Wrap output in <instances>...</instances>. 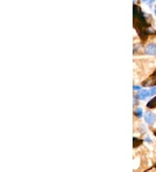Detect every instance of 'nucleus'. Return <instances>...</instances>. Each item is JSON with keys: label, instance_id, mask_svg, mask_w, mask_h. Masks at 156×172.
Instances as JSON below:
<instances>
[{"label": "nucleus", "instance_id": "f257e3e1", "mask_svg": "<svg viewBox=\"0 0 156 172\" xmlns=\"http://www.w3.org/2000/svg\"><path fill=\"white\" fill-rule=\"evenodd\" d=\"M145 121L151 125L156 121V116L152 112H147V114L145 116Z\"/></svg>", "mask_w": 156, "mask_h": 172}, {"label": "nucleus", "instance_id": "f03ea898", "mask_svg": "<svg viewBox=\"0 0 156 172\" xmlns=\"http://www.w3.org/2000/svg\"><path fill=\"white\" fill-rule=\"evenodd\" d=\"M146 53L148 55H156V45L154 44H149L146 47Z\"/></svg>", "mask_w": 156, "mask_h": 172}, {"label": "nucleus", "instance_id": "7ed1b4c3", "mask_svg": "<svg viewBox=\"0 0 156 172\" xmlns=\"http://www.w3.org/2000/svg\"><path fill=\"white\" fill-rule=\"evenodd\" d=\"M150 96V93H149V90H147V89H143V90H141V92H139L137 94V97L138 99H140V100H144L145 98H147L148 96Z\"/></svg>", "mask_w": 156, "mask_h": 172}, {"label": "nucleus", "instance_id": "20e7f679", "mask_svg": "<svg viewBox=\"0 0 156 172\" xmlns=\"http://www.w3.org/2000/svg\"><path fill=\"white\" fill-rule=\"evenodd\" d=\"M147 106L148 108H154V107H156V96L154 97L152 100H150V102H148V103L147 104Z\"/></svg>", "mask_w": 156, "mask_h": 172}, {"label": "nucleus", "instance_id": "39448f33", "mask_svg": "<svg viewBox=\"0 0 156 172\" xmlns=\"http://www.w3.org/2000/svg\"><path fill=\"white\" fill-rule=\"evenodd\" d=\"M134 114H135V116H138V117H141V116H142V115H143V111H142L141 108L136 109V110H134Z\"/></svg>", "mask_w": 156, "mask_h": 172}, {"label": "nucleus", "instance_id": "423d86ee", "mask_svg": "<svg viewBox=\"0 0 156 172\" xmlns=\"http://www.w3.org/2000/svg\"><path fill=\"white\" fill-rule=\"evenodd\" d=\"M142 141L140 140V139H137V138H134V147H137L138 145H140Z\"/></svg>", "mask_w": 156, "mask_h": 172}, {"label": "nucleus", "instance_id": "0eeeda50", "mask_svg": "<svg viewBox=\"0 0 156 172\" xmlns=\"http://www.w3.org/2000/svg\"><path fill=\"white\" fill-rule=\"evenodd\" d=\"M149 93H150V96H154L156 94V87H154V88H152V89L149 90Z\"/></svg>", "mask_w": 156, "mask_h": 172}, {"label": "nucleus", "instance_id": "6e6552de", "mask_svg": "<svg viewBox=\"0 0 156 172\" xmlns=\"http://www.w3.org/2000/svg\"><path fill=\"white\" fill-rule=\"evenodd\" d=\"M154 0H142V2H145V3H148L149 5H151L152 4H153V2H154Z\"/></svg>", "mask_w": 156, "mask_h": 172}, {"label": "nucleus", "instance_id": "1a4fd4ad", "mask_svg": "<svg viewBox=\"0 0 156 172\" xmlns=\"http://www.w3.org/2000/svg\"><path fill=\"white\" fill-rule=\"evenodd\" d=\"M134 89H141V87H139V86H134Z\"/></svg>", "mask_w": 156, "mask_h": 172}, {"label": "nucleus", "instance_id": "9d476101", "mask_svg": "<svg viewBox=\"0 0 156 172\" xmlns=\"http://www.w3.org/2000/svg\"><path fill=\"white\" fill-rule=\"evenodd\" d=\"M146 140L148 141V142H152V141H151V139H150L149 137H147V139H146Z\"/></svg>", "mask_w": 156, "mask_h": 172}, {"label": "nucleus", "instance_id": "9b49d317", "mask_svg": "<svg viewBox=\"0 0 156 172\" xmlns=\"http://www.w3.org/2000/svg\"><path fill=\"white\" fill-rule=\"evenodd\" d=\"M154 14H155L156 16V7H155V10H154Z\"/></svg>", "mask_w": 156, "mask_h": 172}]
</instances>
